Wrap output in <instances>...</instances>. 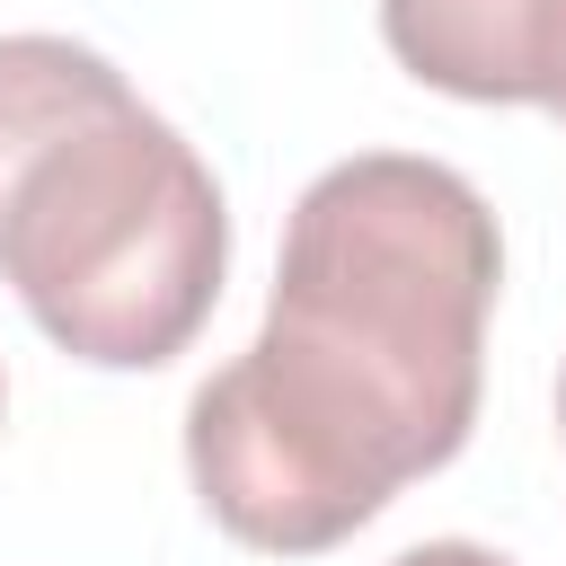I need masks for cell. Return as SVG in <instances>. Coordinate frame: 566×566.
Wrapping results in <instances>:
<instances>
[{
    "mask_svg": "<svg viewBox=\"0 0 566 566\" xmlns=\"http://www.w3.org/2000/svg\"><path fill=\"white\" fill-rule=\"evenodd\" d=\"M504 239L486 195L416 150L318 168L283 221L265 327L186 407L203 513L265 557L354 539L398 486L460 460L486 380Z\"/></svg>",
    "mask_w": 566,
    "mask_h": 566,
    "instance_id": "cell-1",
    "label": "cell"
},
{
    "mask_svg": "<svg viewBox=\"0 0 566 566\" xmlns=\"http://www.w3.org/2000/svg\"><path fill=\"white\" fill-rule=\"evenodd\" d=\"M230 203L195 142L71 35H0V283L97 371H159L221 301Z\"/></svg>",
    "mask_w": 566,
    "mask_h": 566,
    "instance_id": "cell-2",
    "label": "cell"
},
{
    "mask_svg": "<svg viewBox=\"0 0 566 566\" xmlns=\"http://www.w3.org/2000/svg\"><path fill=\"white\" fill-rule=\"evenodd\" d=\"M407 80L469 106H548L566 71V0H380Z\"/></svg>",
    "mask_w": 566,
    "mask_h": 566,
    "instance_id": "cell-3",
    "label": "cell"
},
{
    "mask_svg": "<svg viewBox=\"0 0 566 566\" xmlns=\"http://www.w3.org/2000/svg\"><path fill=\"white\" fill-rule=\"evenodd\" d=\"M389 566H513V557H495L478 539H424V548H398Z\"/></svg>",
    "mask_w": 566,
    "mask_h": 566,
    "instance_id": "cell-4",
    "label": "cell"
},
{
    "mask_svg": "<svg viewBox=\"0 0 566 566\" xmlns=\"http://www.w3.org/2000/svg\"><path fill=\"white\" fill-rule=\"evenodd\" d=\"M548 115H557V124H566V71H557V88H548Z\"/></svg>",
    "mask_w": 566,
    "mask_h": 566,
    "instance_id": "cell-5",
    "label": "cell"
},
{
    "mask_svg": "<svg viewBox=\"0 0 566 566\" xmlns=\"http://www.w3.org/2000/svg\"><path fill=\"white\" fill-rule=\"evenodd\" d=\"M557 433H566V371H557Z\"/></svg>",
    "mask_w": 566,
    "mask_h": 566,
    "instance_id": "cell-6",
    "label": "cell"
},
{
    "mask_svg": "<svg viewBox=\"0 0 566 566\" xmlns=\"http://www.w3.org/2000/svg\"><path fill=\"white\" fill-rule=\"evenodd\" d=\"M0 407H9V380H0Z\"/></svg>",
    "mask_w": 566,
    "mask_h": 566,
    "instance_id": "cell-7",
    "label": "cell"
}]
</instances>
